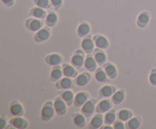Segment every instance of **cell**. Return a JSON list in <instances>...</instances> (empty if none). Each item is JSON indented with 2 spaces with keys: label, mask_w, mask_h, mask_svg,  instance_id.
Returning <instances> with one entry per match:
<instances>
[{
  "label": "cell",
  "mask_w": 156,
  "mask_h": 129,
  "mask_svg": "<svg viewBox=\"0 0 156 129\" xmlns=\"http://www.w3.org/2000/svg\"><path fill=\"white\" fill-rule=\"evenodd\" d=\"M142 124V118L140 116L132 117L130 119L126 121V128L127 129H137L140 127Z\"/></svg>",
  "instance_id": "obj_27"
},
{
  "label": "cell",
  "mask_w": 156,
  "mask_h": 129,
  "mask_svg": "<svg viewBox=\"0 0 156 129\" xmlns=\"http://www.w3.org/2000/svg\"><path fill=\"white\" fill-rule=\"evenodd\" d=\"M90 31H91V27H90V25L87 22L82 21L78 26L77 34L79 37H85L86 36L89 35Z\"/></svg>",
  "instance_id": "obj_24"
},
{
  "label": "cell",
  "mask_w": 156,
  "mask_h": 129,
  "mask_svg": "<svg viewBox=\"0 0 156 129\" xmlns=\"http://www.w3.org/2000/svg\"><path fill=\"white\" fill-rule=\"evenodd\" d=\"M125 92L123 90H117L111 97V100L114 105H120L123 102L125 99Z\"/></svg>",
  "instance_id": "obj_31"
},
{
  "label": "cell",
  "mask_w": 156,
  "mask_h": 129,
  "mask_svg": "<svg viewBox=\"0 0 156 129\" xmlns=\"http://www.w3.org/2000/svg\"><path fill=\"white\" fill-rule=\"evenodd\" d=\"M91 80V74L89 72H83L75 77L74 83L78 87H84L88 84Z\"/></svg>",
  "instance_id": "obj_15"
},
{
  "label": "cell",
  "mask_w": 156,
  "mask_h": 129,
  "mask_svg": "<svg viewBox=\"0 0 156 129\" xmlns=\"http://www.w3.org/2000/svg\"><path fill=\"white\" fill-rule=\"evenodd\" d=\"M74 84V81L72 80V78L68 77H65L59 79L56 82H55V86L58 90H69L71 89Z\"/></svg>",
  "instance_id": "obj_9"
},
{
  "label": "cell",
  "mask_w": 156,
  "mask_h": 129,
  "mask_svg": "<svg viewBox=\"0 0 156 129\" xmlns=\"http://www.w3.org/2000/svg\"><path fill=\"white\" fill-rule=\"evenodd\" d=\"M51 34V30L48 26L47 27H43L41 30L36 32V33L34 36V41L37 42H43L50 38Z\"/></svg>",
  "instance_id": "obj_5"
},
{
  "label": "cell",
  "mask_w": 156,
  "mask_h": 129,
  "mask_svg": "<svg viewBox=\"0 0 156 129\" xmlns=\"http://www.w3.org/2000/svg\"><path fill=\"white\" fill-rule=\"evenodd\" d=\"M3 4L6 6H12L14 5L15 0H2Z\"/></svg>",
  "instance_id": "obj_39"
},
{
  "label": "cell",
  "mask_w": 156,
  "mask_h": 129,
  "mask_svg": "<svg viewBox=\"0 0 156 129\" xmlns=\"http://www.w3.org/2000/svg\"><path fill=\"white\" fill-rule=\"evenodd\" d=\"M50 1L52 5L56 9H58L59 8H60L62 4V0H50Z\"/></svg>",
  "instance_id": "obj_37"
},
{
  "label": "cell",
  "mask_w": 156,
  "mask_h": 129,
  "mask_svg": "<svg viewBox=\"0 0 156 129\" xmlns=\"http://www.w3.org/2000/svg\"><path fill=\"white\" fill-rule=\"evenodd\" d=\"M10 112L13 116H22L24 114L23 106L17 100H14L10 104Z\"/></svg>",
  "instance_id": "obj_17"
},
{
  "label": "cell",
  "mask_w": 156,
  "mask_h": 129,
  "mask_svg": "<svg viewBox=\"0 0 156 129\" xmlns=\"http://www.w3.org/2000/svg\"><path fill=\"white\" fill-rule=\"evenodd\" d=\"M98 102L95 99H89L83 106L81 107V112L86 118H89L92 115L94 112H95L96 105Z\"/></svg>",
  "instance_id": "obj_3"
},
{
  "label": "cell",
  "mask_w": 156,
  "mask_h": 129,
  "mask_svg": "<svg viewBox=\"0 0 156 129\" xmlns=\"http://www.w3.org/2000/svg\"><path fill=\"white\" fill-rule=\"evenodd\" d=\"M10 124L15 128L23 129L27 127L28 123L25 118H21V116H15L10 120Z\"/></svg>",
  "instance_id": "obj_21"
},
{
  "label": "cell",
  "mask_w": 156,
  "mask_h": 129,
  "mask_svg": "<svg viewBox=\"0 0 156 129\" xmlns=\"http://www.w3.org/2000/svg\"><path fill=\"white\" fill-rule=\"evenodd\" d=\"M6 124H7L6 118L4 116V115H2L1 117H0V128H5L6 127Z\"/></svg>",
  "instance_id": "obj_38"
},
{
  "label": "cell",
  "mask_w": 156,
  "mask_h": 129,
  "mask_svg": "<svg viewBox=\"0 0 156 129\" xmlns=\"http://www.w3.org/2000/svg\"><path fill=\"white\" fill-rule=\"evenodd\" d=\"M113 102L109 99H104L97 103L95 108L96 113H106L113 107Z\"/></svg>",
  "instance_id": "obj_6"
},
{
  "label": "cell",
  "mask_w": 156,
  "mask_h": 129,
  "mask_svg": "<svg viewBox=\"0 0 156 129\" xmlns=\"http://www.w3.org/2000/svg\"><path fill=\"white\" fill-rule=\"evenodd\" d=\"M93 40H94V45L97 48L101 49H106L109 46V41L105 36L101 34H96L93 36Z\"/></svg>",
  "instance_id": "obj_12"
},
{
  "label": "cell",
  "mask_w": 156,
  "mask_h": 129,
  "mask_svg": "<svg viewBox=\"0 0 156 129\" xmlns=\"http://www.w3.org/2000/svg\"><path fill=\"white\" fill-rule=\"evenodd\" d=\"M53 106H54L56 113L59 115H63L67 112V104L66 102L61 98V97H56L53 101Z\"/></svg>",
  "instance_id": "obj_8"
},
{
  "label": "cell",
  "mask_w": 156,
  "mask_h": 129,
  "mask_svg": "<svg viewBox=\"0 0 156 129\" xmlns=\"http://www.w3.org/2000/svg\"><path fill=\"white\" fill-rule=\"evenodd\" d=\"M103 50L101 49L97 48L94 49L92 53V56H94L98 65H103L104 64L106 63L107 56Z\"/></svg>",
  "instance_id": "obj_19"
},
{
  "label": "cell",
  "mask_w": 156,
  "mask_h": 129,
  "mask_svg": "<svg viewBox=\"0 0 156 129\" xmlns=\"http://www.w3.org/2000/svg\"><path fill=\"white\" fill-rule=\"evenodd\" d=\"M103 69L105 70V73L108 75V78L115 79L117 76V69L115 65L112 63H105L103 65Z\"/></svg>",
  "instance_id": "obj_22"
},
{
  "label": "cell",
  "mask_w": 156,
  "mask_h": 129,
  "mask_svg": "<svg viewBox=\"0 0 156 129\" xmlns=\"http://www.w3.org/2000/svg\"><path fill=\"white\" fill-rule=\"evenodd\" d=\"M105 123L104 115L101 113H97L93 116L88 124V127L91 129H98L101 128Z\"/></svg>",
  "instance_id": "obj_11"
},
{
  "label": "cell",
  "mask_w": 156,
  "mask_h": 129,
  "mask_svg": "<svg viewBox=\"0 0 156 129\" xmlns=\"http://www.w3.org/2000/svg\"><path fill=\"white\" fill-rule=\"evenodd\" d=\"M94 77H95V80L100 83H105L108 80V75L105 73L103 68H97L95 73H94Z\"/></svg>",
  "instance_id": "obj_32"
},
{
  "label": "cell",
  "mask_w": 156,
  "mask_h": 129,
  "mask_svg": "<svg viewBox=\"0 0 156 129\" xmlns=\"http://www.w3.org/2000/svg\"><path fill=\"white\" fill-rule=\"evenodd\" d=\"M62 75H63V73H62V66H60V65L53 66V68L51 70V72H50V80L53 82H56L59 79L62 78Z\"/></svg>",
  "instance_id": "obj_26"
},
{
  "label": "cell",
  "mask_w": 156,
  "mask_h": 129,
  "mask_svg": "<svg viewBox=\"0 0 156 129\" xmlns=\"http://www.w3.org/2000/svg\"><path fill=\"white\" fill-rule=\"evenodd\" d=\"M47 12L44 10V8H40L38 6L36 7H34L30 9V12H29V15L33 18H37V19L44 20L45 19L46 17H47Z\"/></svg>",
  "instance_id": "obj_23"
},
{
  "label": "cell",
  "mask_w": 156,
  "mask_h": 129,
  "mask_svg": "<svg viewBox=\"0 0 156 129\" xmlns=\"http://www.w3.org/2000/svg\"><path fill=\"white\" fill-rule=\"evenodd\" d=\"M85 52L83 49H77L74 53L71 58V64L76 68V69H80L84 65L85 62Z\"/></svg>",
  "instance_id": "obj_2"
},
{
  "label": "cell",
  "mask_w": 156,
  "mask_h": 129,
  "mask_svg": "<svg viewBox=\"0 0 156 129\" xmlns=\"http://www.w3.org/2000/svg\"><path fill=\"white\" fill-rule=\"evenodd\" d=\"M62 73L63 76L65 77H70V78H75L78 76V71L76 68L73 66V65L70 64L64 63L62 65Z\"/></svg>",
  "instance_id": "obj_13"
},
{
  "label": "cell",
  "mask_w": 156,
  "mask_h": 129,
  "mask_svg": "<svg viewBox=\"0 0 156 129\" xmlns=\"http://www.w3.org/2000/svg\"><path fill=\"white\" fill-rule=\"evenodd\" d=\"M90 95L88 93L85 91H81L75 95L73 104L76 107H82L88 100H89Z\"/></svg>",
  "instance_id": "obj_10"
},
{
  "label": "cell",
  "mask_w": 156,
  "mask_h": 129,
  "mask_svg": "<svg viewBox=\"0 0 156 129\" xmlns=\"http://www.w3.org/2000/svg\"><path fill=\"white\" fill-rule=\"evenodd\" d=\"M55 112L53 102L47 101L41 109V119L44 121H50L54 116Z\"/></svg>",
  "instance_id": "obj_1"
},
{
  "label": "cell",
  "mask_w": 156,
  "mask_h": 129,
  "mask_svg": "<svg viewBox=\"0 0 156 129\" xmlns=\"http://www.w3.org/2000/svg\"><path fill=\"white\" fill-rule=\"evenodd\" d=\"M116 91L117 88L113 85H105L99 90L98 94L101 98H108L112 97Z\"/></svg>",
  "instance_id": "obj_14"
},
{
  "label": "cell",
  "mask_w": 156,
  "mask_h": 129,
  "mask_svg": "<svg viewBox=\"0 0 156 129\" xmlns=\"http://www.w3.org/2000/svg\"><path fill=\"white\" fill-rule=\"evenodd\" d=\"M86 117L81 112H76L73 115V121L75 125L78 127H84L86 124Z\"/></svg>",
  "instance_id": "obj_25"
},
{
  "label": "cell",
  "mask_w": 156,
  "mask_h": 129,
  "mask_svg": "<svg viewBox=\"0 0 156 129\" xmlns=\"http://www.w3.org/2000/svg\"><path fill=\"white\" fill-rule=\"evenodd\" d=\"M58 22V15L54 12H50L47 15L45 18L46 25L49 27H53L57 24Z\"/></svg>",
  "instance_id": "obj_30"
},
{
  "label": "cell",
  "mask_w": 156,
  "mask_h": 129,
  "mask_svg": "<svg viewBox=\"0 0 156 129\" xmlns=\"http://www.w3.org/2000/svg\"><path fill=\"white\" fill-rule=\"evenodd\" d=\"M149 83L152 86H156V68H153V69L151 70V72L149 74Z\"/></svg>",
  "instance_id": "obj_35"
},
{
  "label": "cell",
  "mask_w": 156,
  "mask_h": 129,
  "mask_svg": "<svg viewBox=\"0 0 156 129\" xmlns=\"http://www.w3.org/2000/svg\"><path fill=\"white\" fill-rule=\"evenodd\" d=\"M150 20V15L147 12H143L138 15L136 19V24L140 28H144L148 25Z\"/></svg>",
  "instance_id": "obj_20"
},
{
  "label": "cell",
  "mask_w": 156,
  "mask_h": 129,
  "mask_svg": "<svg viewBox=\"0 0 156 129\" xmlns=\"http://www.w3.org/2000/svg\"><path fill=\"white\" fill-rule=\"evenodd\" d=\"M97 62H96L95 59H94V56L92 55L88 54V56L85 57V62H84V67L87 71H90V72H94L97 70Z\"/></svg>",
  "instance_id": "obj_18"
},
{
  "label": "cell",
  "mask_w": 156,
  "mask_h": 129,
  "mask_svg": "<svg viewBox=\"0 0 156 129\" xmlns=\"http://www.w3.org/2000/svg\"><path fill=\"white\" fill-rule=\"evenodd\" d=\"M25 27L30 31L37 32L44 27V22H43L42 20L32 17V18L26 20Z\"/></svg>",
  "instance_id": "obj_4"
},
{
  "label": "cell",
  "mask_w": 156,
  "mask_h": 129,
  "mask_svg": "<svg viewBox=\"0 0 156 129\" xmlns=\"http://www.w3.org/2000/svg\"><path fill=\"white\" fill-rule=\"evenodd\" d=\"M81 46H82L83 51L87 54L92 53L94 49V46H95L94 40H93V37H91L90 35H88L85 37H84L81 42Z\"/></svg>",
  "instance_id": "obj_7"
},
{
  "label": "cell",
  "mask_w": 156,
  "mask_h": 129,
  "mask_svg": "<svg viewBox=\"0 0 156 129\" xmlns=\"http://www.w3.org/2000/svg\"><path fill=\"white\" fill-rule=\"evenodd\" d=\"M60 97L66 103L67 106H71L73 104V101H74V97L75 95L73 94V92L70 90H64L61 92Z\"/></svg>",
  "instance_id": "obj_28"
},
{
  "label": "cell",
  "mask_w": 156,
  "mask_h": 129,
  "mask_svg": "<svg viewBox=\"0 0 156 129\" xmlns=\"http://www.w3.org/2000/svg\"><path fill=\"white\" fill-rule=\"evenodd\" d=\"M34 2L37 6L44 9L49 8L50 5H52L50 0H34Z\"/></svg>",
  "instance_id": "obj_34"
},
{
  "label": "cell",
  "mask_w": 156,
  "mask_h": 129,
  "mask_svg": "<svg viewBox=\"0 0 156 129\" xmlns=\"http://www.w3.org/2000/svg\"><path fill=\"white\" fill-rule=\"evenodd\" d=\"M45 62L50 66H56L62 63V57L57 53H51L46 56Z\"/></svg>",
  "instance_id": "obj_16"
},
{
  "label": "cell",
  "mask_w": 156,
  "mask_h": 129,
  "mask_svg": "<svg viewBox=\"0 0 156 129\" xmlns=\"http://www.w3.org/2000/svg\"><path fill=\"white\" fill-rule=\"evenodd\" d=\"M117 119H120L123 121H126L130 119L133 117V112L129 109H123L119 111L117 114Z\"/></svg>",
  "instance_id": "obj_33"
},
{
  "label": "cell",
  "mask_w": 156,
  "mask_h": 129,
  "mask_svg": "<svg viewBox=\"0 0 156 129\" xmlns=\"http://www.w3.org/2000/svg\"><path fill=\"white\" fill-rule=\"evenodd\" d=\"M124 121H121V120L120 119H117L115 121H114V123L113 124V125H114V129H124L126 128V126H125V124Z\"/></svg>",
  "instance_id": "obj_36"
},
{
  "label": "cell",
  "mask_w": 156,
  "mask_h": 129,
  "mask_svg": "<svg viewBox=\"0 0 156 129\" xmlns=\"http://www.w3.org/2000/svg\"><path fill=\"white\" fill-rule=\"evenodd\" d=\"M117 114H116V110L114 109H111L106 113H105L104 115V120H105V124H109V125H112L116 121L117 118Z\"/></svg>",
  "instance_id": "obj_29"
}]
</instances>
